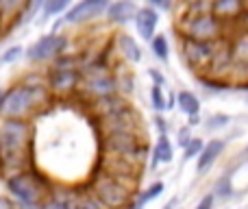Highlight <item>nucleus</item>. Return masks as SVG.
Listing matches in <instances>:
<instances>
[{"mask_svg": "<svg viewBox=\"0 0 248 209\" xmlns=\"http://www.w3.org/2000/svg\"><path fill=\"white\" fill-rule=\"evenodd\" d=\"M33 124L31 120L0 118V172L4 177L31 168Z\"/></svg>", "mask_w": 248, "mask_h": 209, "instance_id": "obj_1", "label": "nucleus"}, {"mask_svg": "<svg viewBox=\"0 0 248 209\" xmlns=\"http://www.w3.org/2000/svg\"><path fill=\"white\" fill-rule=\"evenodd\" d=\"M50 103L52 94L46 81L33 83L31 79H24L22 83H16L0 94V118L33 120Z\"/></svg>", "mask_w": 248, "mask_h": 209, "instance_id": "obj_2", "label": "nucleus"}, {"mask_svg": "<svg viewBox=\"0 0 248 209\" xmlns=\"http://www.w3.org/2000/svg\"><path fill=\"white\" fill-rule=\"evenodd\" d=\"M4 183H7L9 194L16 198L17 205H22L24 209H39L44 198L52 190L50 181L44 175H39L37 170H33V168H26V170L4 177Z\"/></svg>", "mask_w": 248, "mask_h": 209, "instance_id": "obj_3", "label": "nucleus"}, {"mask_svg": "<svg viewBox=\"0 0 248 209\" xmlns=\"http://www.w3.org/2000/svg\"><path fill=\"white\" fill-rule=\"evenodd\" d=\"M174 26L181 37L198 39V42H220V39L229 37V26L211 11L185 13V16L179 17V22Z\"/></svg>", "mask_w": 248, "mask_h": 209, "instance_id": "obj_4", "label": "nucleus"}, {"mask_svg": "<svg viewBox=\"0 0 248 209\" xmlns=\"http://www.w3.org/2000/svg\"><path fill=\"white\" fill-rule=\"evenodd\" d=\"M78 92H81L90 103L118 94V81H116V72L111 70V65H109L107 61L98 59V61H94V64H90L87 68H83Z\"/></svg>", "mask_w": 248, "mask_h": 209, "instance_id": "obj_5", "label": "nucleus"}, {"mask_svg": "<svg viewBox=\"0 0 248 209\" xmlns=\"http://www.w3.org/2000/svg\"><path fill=\"white\" fill-rule=\"evenodd\" d=\"M83 77V68L70 55H61L55 59L52 68L46 72V83L52 98H68L78 92Z\"/></svg>", "mask_w": 248, "mask_h": 209, "instance_id": "obj_6", "label": "nucleus"}, {"mask_svg": "<svg viewBox=\"0 0 248 209\" xmlns=\"http://www.w3.org/2000/svg\"><path fill=\"white\" fill-rule=\"evenodd\" d=\"M90 190L107 209H124L135 201V188L133 185L103 170L96 172L94 179L90 181Z\"/></svg>", "mask_w": 248, "mask_h": 209, "instance_id": "obj_7", "label": "nucleus"}, {"mask_svg": "<svg viewBox=\"0 0 248 209\" xmlns=\"http://www.w3.org/2000/svg\"><path fill=\"white\" fill-rule=\"evenodd\" d=\"M148 144L144 140V133H109L103 137V155L122 157L133 163H144Z\"/></svg>", "mask_w": 248, "mask_h": 209, "instance_id": "obj_8", "label": "nucleus"}, {"mask_svg": "<svg viewBox=\"0 0 248 209\" xmlns=\"http://www.w3.org/2000/svg\"><path fill=\"white\" fill-rule=\"evenodd\" d=\"M222 42V39H220ZM220 42H198V39L181 37V50H183V59L192 70L198 74H207L214 64V57L220 48Z\"/></svg>", "mask_w": 248, "mask_h": 209, "instance_id": "obj_9", "label": "nucleus"}, {"mask_svg": "<svg viewBox=\"0 0 248 209\" xmlns=\"http://www.w3.org/2000/svg\"><path fill=\"white\" fill-rule=\"evenodd\" d=\"M65 46H68V37H65V35H61V33L44 35V37H39L37 42L26 50V57H29L33 64H46V61H55L57 57L63 55Z\"/></svg>", "mask_w": 248, "mask_h": 209, "instance_id": "obj_10", "label": "nucleus"}, {"mask_svg": "<svg viewBox=\"0 0 248 209\" xmlns=\"http://www.w3.org/2000/svg\"><path fill=\"white\" fill-rule=\"evenodd\" d=\"M100 170L116 177V179L126 181V183L133 185L135 190H137V179L141 177L140 163H133L122 157H111V155H103V159H100Z\"/></svg>", "mask_w": 248, "mask_h": 209, "instance_id": "obj_11", "label": "nucleus"}, {"mask_svg": "<svg viewBox=\"0 0 248 209\" xmlns=\"http://www.w3.org/2000/svg\"><path fill=\"white\" fill-rule=\"evenodd\" d=\"M111 0H78L77 4L68 9L65 13V22L68 24H83V22H92L107 13V7Z\"/></svg>", "mask_w": 248, "mask_h": 209, "instance_id": "obj_12", "label": "nucleus"}, {"mask_svg": "<svg viewBox=\"0 0 248 209\" xmlns=\"http://www.w3.org/2000/svg\"><path fill=\"white\" fill-rule=\"evenodd\" d=\"M246 7H248L246 0H211L209 11L214 16H218L227 26H231V24H237L240 16L246 11Z\"/></svg>", "mask_w": 248, "mask_h": 209, "instance_id": "obj_13", "label": "nucleus"}, {"mask_svg": "<svg viewBox=\"0 0 248 209\" xmlns=\"http://www.w3.org/2000/svg\"><path fill=\"white\" fill-rule=\"evenodd\" d=\"M135 29L137 33L141 35V39L150 42L157 33V24H159V13L155 7H141L137 9V16H135Z\"/></svg>", "mask_w": 248, "mask_h": 209, "instance_id": "obj_14", "label": "nucleus"}, {"mask_svg": "<svg viewBox=\"0 0 248 209\" xmlns=\"http://www.w3.org/2000/svg\"><path fill=\"white\" fill-rule=\"evenodd\" d=\"M113 48H116L118 57H120L122 61H128V64H140V61H141L140 44H137V39L131 37L128 33H116Z\"/></svg>", "mask_w": 248, "mask_h": 209, "instance_id": "obj_15", "label": "nucleus"}, {"mask_svg": "<svg viewBox=\"0 0 248 209\" xmlns=\"http://www.w3.org/2000/svg\"><path fill=\"white\" fill-rule=\"evenodd\" d=\"M137 16V7L133 0H113L107 7V20L113 24H128Z\"/></svg>", "mask_w": 248, "mask_h": 209, "instance_id": "obj_16", "label": "nucleus"}, {"mask_svg": "<svg viewBox=\"0 0 248 209\" xmlns=\"http://www.w3.org/2000/svg\"><path fill=\"white\" fill-rule=\"evenodd\" d=\"M29 4H31V0H0V17L7 24V29L24 16Z\"/></svg>", "mask_w": 248, "mask_h": 209, "instance_id": "obj_17", "label": "nucleus"}, {"mask_svg": "<svg viewBox=\"0 0 248 209\" xmlns=\"http://www.w3.org/2000/svg\"><path fill=\"white\" fill-rule=\"evenodd\" d=\"M224 146H227V144H224L222 140H211V142H207V144L202 146L201 155H198V172H201V175L214 166L216 159L222 155Z\"/></svg>", "mask_w": 248, "mask_h": 209, "instance_id": "obj_18", "label": "nucleus"}, {"mask_svg": "<svg viewBox=\"0 0 248 209\" xmlns=\"http://www.w3.org/2000/svg\"><path fill=\"white\" fill-rule=\"evenodd\" d=\"M72 196H74V190H50L44 203L39 205V209H74V203H72Z\"/></svg>", "mask_w": 248, "mask_h": 209, "instance_id": "obj_19", "label": "nucleus"}, {"mask_svg": "<svg viewBox=\"0 0 248 209\" xmlns=\"http://www.w3.org/2000/svg\"><path fill=\"white\" fill-rule=\"evenodd\" d=\"M72 203H74V209H107L98 198L94 196V192L90 190V185H87V188L74 190Z\"/></svg>", "mask_w": 248, "mask_h": 209, "instance_id": "obj_20", "label": "nucleus"}, {"mask_svg": "<svg viewBox=\"0 0 248 209\" xmlns=\"http://www.w3.org/2000/svg\"><path fill=\"white\" fill-rule=\"evenodd\" d=\"M174 157V148H172V142L168 140V133H159L157 144L153 150V161L155 163H170Z\"/></svg>", "mask_w": 248, "mask_h": 209, "instance_id": "obj_21", "label": "nucleus"}, {"mask_svg": "<svg viewBox=\"0 0 248 209\" xmlns=\"http://www.w3.org/2000/svg\"><path fill=\"white\" fill-rule=\"evenodd\" d=\"M176 105H179V109L187 115L201 113V100H198V96L194 94V92H187V90L179 92V94H176Z\"/></svg>", "mask_w": 248, "mask_h": 209, "instance_id": "obj_22", "label": "nucleus"}, {"mask_svg": "<svg viewBox=\"0 0 248 209\" xmlns=\"http://www.w3.org/2000/svg\"><path fill=\"white\" fill-rule=\"evenodd\" d=\"M201 83L205 87V92H211V94H220V92H227L231 81L227 79H220V77H214V74H201Z\"/></svg>", "mask_w": 248, "mask_h": 209, "instance_id": "obj_23", "label": "nucleus"}, {"mask_svg": "<svg viewBox=\"0 0 248 209\" xmlns=\"http://www.w3.org/2000/svg\"><path fill=\"white\" fill-rule=\"evenodd\" d=\"M150 48H153V52H155V57H157L159 61H168L170 59V44H168V39H166V35H161V33H155V37L150 39Z\"/></svg>", "mask_w": 248, "mask_h": 209, "instance_id": "obj_24", "label": "nucleus"}, {"mask_svg": "<svg viewBox=\"0 0 248 209\" xmlns=\"http://www.w3.org/2000/svg\"><path fill=\"white\" fill-rule=\"evenodd\" d=\"M161 194H163V183L157 181V183H153V185H148V188L141 190V192L135 196V203L140 207H144V205H148L150 201H155L157 196H161Z\"/></svg>", "mask_w": 248, "mask_h": 209, "instance_id": "obj_25", "label": "nucleus"}, {"mask_svg": "<svg viewBox=\"0 0 248 209\" xmlns=\"http://www.w3.org/2000/svg\"><path fill=\"white\" fill-rule=\"evenodd\" d=\"M70 7H72V0H44V16H59V13L68 11Z\"/></svg>", "mask_w": 248, "mask_h": 209, "instance_id": "obj_26", "label": "nucleus"}, {"mask_svg": "<svg viewBox=\"0 0 248 209\" xmlns=\"http://www.w3.org/2000/svg\"><path fill=\"white\" fill-rule=\"evenodd\" d=\"M214 196L220 198V201H227V198L233 196V185H231V179H229V177H222V179L216 183Z\"/></svg>", "mask_w": 248, "mask_h": 209, "instance_id": "obj_27", "label": "nucleus"}, {"mask_svg": "<svg viewBox=\"0 0 248 209\" xmlns=\"http://www.w3.org/2000/svg\"><path fill=\"white\" fill-rule=\"evenodd\" d=\"M150 103L157 111H166L168 109V100L163 96V87L161 85H155L153 83V90H150Z\"/></svg>", "mask_w": 248, "mask_h": 209, "instance_id": "obj_28", "label": "nucleus"}, {"mask_svg": "<svg viewBox=\"0 0 248 209\" xmlns=\"http://www.w3.org/2000/svg\"><path fill=\"white\" fill-rule=\"evenodd\" d=\"M202 146H205V142H202L201 137H192V142H189V144H187V146H185V148H183V155H185V159H194V157L198 159V155H201Z\"/></svg>", "mask_w": 248, "mask_h": 209, "instance_id": "obj_29", "label": "nucleus"}, {"mask_svg": "<svg viewBox=\"0 0 248 209\" xmlns=\"http://www.w3.org/2000/svg\"><path fill=\"white\" fill-rule=\"evenodd\" d=\"M229 122H231V118H229L227 113H214V115H209V120H207V129H209V131H218V129L227 127Z\"/></svg>", "mask_w": 248, "mask_h": 209, "instance_id": "obj_30", "label": "nucleus"}, {"mask_svg": "<svg viewBox=\"0 0 248 209\" xmlns=\"http://www.w3.org/2000/svg\"><path fill=\"white\" fill-rule=\"evenodd\" d=\"M22 46H11V48H7V50L2 52V57H0V61L2 64H13V61H17L22 57Z\"/></svg>", "mask_w": 248, "mask_h": 209, "instance_id": "obj_31", "label": "nucleus"}, {"mask_svg": "<svg viewBox=\"0 0 248 209\" xmlns=\"http://www.w3.org/2000/svg\"><path fill=\"white\" fill-rule=\"evenodd\" d=\"M192 131H189V127H183V129H179V133H176V142H179V146H187L189 142H192Z\"/></svg>", "mask_w": 248, "mask_h": 209, "instance_id": "obj_32", "label": "nucleus"}, {"mask_svg": "<svg viewBox=\"0 0 248 209\" xmlns=\"http://www.w3.org/2000/svg\"><path fill=\"white\" fill-rule=\"evenodd\" d=\"M148 74H150V79H153V83H155V85H166V79H163V74L161 72H159V70H155V68H150L148 70Z\"/></svg>", "mask_w": 248, "mask_h": 209, "instance_id": "obj_33", "label": "nucleus"}, {"mask_svg": "<svg viewBox=\"0 0 248 209\" xmlns=\"http://www.w3.org/2000/svg\"><path fill=\"white\" fill-rule=\"evenodd\" d=\"M214 203H216V196H214V194H207V196L198 203L196 209H214Z\"/></svg>", "mask_w": 248, "mask_h": 209, "instance_id": "obj_34", "label": "nucleus"}, {"mask_svg": "<svg viewBox=\"0 0 248 209\" xmlns=\"http://www.w3.org/2000/svg\"><path fill=\"white\" fill-rule=\"evenodd\" d=\"M155 127H157V131H159V133H166V131H168L166 120H163L161 115H157V120H155Z\"/></svg>", "mask_w": 248, "mask_h": 209, "instance_id": "obj_35", "label": "nucleus"}, {"mask_svg": "<svg viewBox=\"0 0 248 209\" xmlns=\"http://www.w3.org/2000/svg\"><path fill=\"white\" fill-rule=\"evenodd\" d=\"M150 7H163V9H170V0H148Z\"/></svg>", "mask_w": 248, "mask_h": 209, "instance_id": "obj_36", "label": "nucleus"}, {"mask_svg": "<svg viewBox=\"0 0 248 209\" xmlns=\"http://www.w3.org/2000/svg\"><path fill=\"white\" fill-rule=\"evenodd\" d=\"M198 122H201V113L189 115V127H194V124H198Z\"/></svg>", "mask_w": 248, "mask_h": 209, "instance_id": "obj_37", "label": "nucleus"}, {"mask_svg": "<svg viewBox=\"0 0 248 209\" xmlns=\"http://www.w3.org/2000/svg\"><path fill=\"white\" fill-rule=\"evenodd\" d=\"M4 31H7V24H4V22H2V17H0V37H2V35H4Z\"/></svg>", "mask_w": 248, "mask_h": 209, "instance_id": "obj_38", "label": "nucleus"}, {"mask_svg": "<svg viewBox=\"0 0 248 209\" xmlns=\"http://www.w3.org/2000/svg\"><path fill=\"white\" fill-rule=\"evenodd\" d=\"M124 209H141V207H140V205H137V203H135V201H133V203H131V205H126V207H124Z\"/></svg>", "mask_w": 248, "mask_h": 209, "instance_id": "obj_39", "label": "nucleus"}, {"mask_svg": "<svg viewBox=\"0 0 248 209\" xmlns=\"http://www.w3.org/2000/svg\"><path fill=\"white\" fill-rule=\"evenodd\" d=\"M31 4H44V0H31Z\"/></svg>", "mask_w": 248, "mask_h": 209, "instance_id": "obj_40", "label": "nucleus"}, {"mask_svg": "<svg viewBox=\"0 0 248 209\" xmlns=\"http://www.w3.org/2000/svg\"><path fill=\"white\" fill-rule=\"evenodd\" d=\"M163 209H174V203H170V205H166Z\"/></svg>", "mask_w": 248, "mask_h": 209, "instance_id": "obj_41", "label": "nucleus"}, {"mask_svg": "<svg viewBox=\"0 0 248 209\" xmlns=\"http://www.w3.org/2000/svg\"><path fill=\"white\" fill-rule=\"evenodd\" d=\"M246 4H248V0H246Z\"/></svg>", "mask_w": 248, "mask_h": 209, "instance_id": "obj_42", "label": "nucleus"}]
</instances>
